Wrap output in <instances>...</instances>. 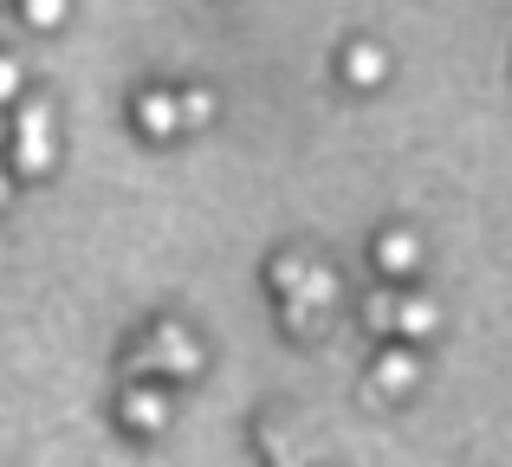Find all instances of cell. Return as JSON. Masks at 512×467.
Segmentation results:
<instances>
[{"mask_svg": "<svg viewBox=\"0 0 512 467\" xmlns=\"http://www.w3.org/2000/svg\"><path fill=\"white\" fill-rule=\"evenodd\" d=\"M52 169V111L26 104L20 111V176H46Z\"/></svg>", "mask_w": 512, "mask_h": 467, "instance_id": "1", "label": "cell"}, {"mask_svg": "<svg viewBox=\"0 0 512 467\" xmlns=\"http://www.w3.org/2000/svg\"><path fill=\"white\" fill-rule=\"evenodd\" d=\"M137 124L150 130V137L182 130V98H169V91H143V98H137Z\"/></svg>", "mask_w": 512, "mask_h": 467, "instance_id": "2", "label": "cell"}, {"mask_svg": "<svg viewBox=\"0 0 512 467\" xmlns=\"http://www.w3.org/2000/svg\"><path fill=\"white\" fill-rule=\"evenodd\" d=\"M150 351L169 364V377H195V364H201V357H195V344H188V331H175V325L156 331V344H150Z\"/></svg>", "mask_w": 512, "mask_h": 467, "instance_id": "3", "label": "cell"}, {"mask_svg": "<svg viewBox=\"0 0 512 467\" xmlns=\"http://www.w3.org/2000/svg\"><path fill=\"white\" fill-rule=\"evenodd\" d=\"M376 260H383V273H415V266H422V240H415V234H383V247H376Z\"/></svg>", "mask_w": 512, "mask_h": 467, "instance_id": "4", "label": "cell"}, {"mask_svg": "<svg viewBox=\"0 0 512 467\" xmlns=\"http://www.w3.org/2000/svg\"><path fill=\"white\" fill-rule=\"evenodd\" d=\"M124 416H130V429L150 435V429H163V422H169V403H163V396H150V390H130L124 396Z\"/></svg>", "mask_w": 512, "mask_h": 467, "instance_id": "5", "label": "cell"}, {"mask_svg": "<svg viewBox=\"0 0 512 467\" xmlns=\"http://www.w3.org/2000/svg\"><path fill=\"white\" fill-rule=\"evenodd\" d=\"M383 72H389V65H383V52H376V46H363V39L344 52V78H350V85H376Z\"/></svg>", "mask_w": 512, "mask_h": 467, "instance_id": "6", "label": "cell"}, {"mask_svg": "<svg viewBox=\"0 0 512 467\" xmlns=\"http://www.w3.org/2000/svg\"><path fill=\"white\" fill-rule=\"evenodd\" d=\"M415 370H422L415 351H383V357H376V383H383V390H409Z\"/></svg>", "mask_w": 512, "mask_h": 467, "instance_id": "7", "label": "cell"}, {"mask_svg": "<svg viewBox=\"0 0 512 467\" xmlns=\"http://www.w3.org/2000/svg\"><path fill=\"white\" fill-rule=\"evenodd\" d=\"M396 331L402 338H428V331H435V305L428 299H402L396 305Z\"/></svg>", "mask_w": 512, "mask_h": 467, "instance_id": "8", "label": "cell"}, {"mask_svg": "<svg viewBox=\"0 0 512 467\" xmlns=\"http://www.w3.org/2000/svg\"><path fill=\"white\" fill-rule=\"evenodd\" d=\"M214 117V91H188L182 98V130H201Z\"/></svg>", "mask_w": 512, "mask_h": 467, "instance_id": "9", "label": "cell"}, {"mask_svg": "<svg viewBox=\"0 0 512 467\" xmlns=\"http://www.w3.org/2000/svg\"><path fill=\"white\" fill-rule=\"evenodd\" d=\"M26 20H33V26H59L65 20V0H26Z\"/></svg>", "mask_w": 512, "mask_h": 467, "instance_id": "10", "label": "cell"}, {"mask_svg": "<svg viewBox=\"0 0 512 467\" xmlns=\"http://www.w3.org/2000/svg\"><path fill=\"white\" fill-rule=\"evenodd\" d=\"M370 325H376V331L396 325V299H370Z\"/></svg>", "mask_w": 512, "mask_h": 467, "instance_id": "11", "label": "cell"}]
</instances>
